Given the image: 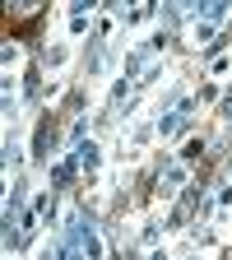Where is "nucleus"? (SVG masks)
Wrapping results in <instances>:
<instances>
[{
  "label": "nucleus",
  "mask_w": 232,
  "mask_h": 260,
  "mask_svg": "<svg viewBox=\"0 0 232 260\" xmlns=\"http://www.w3.org/2000/svg\"><path fill=\"white\" fill-rule=\"evenodd\" d=\"M181 190H190V162L162 158V168H158V195L172 200V195H181Z\"/></svg>",
  "instance_id": "1"
},
{
  "label": "nucleus",
  "mask_w": 232,
  "mask_h": 260,
  "mask_svg": "<svg viewBox=\"0 0 232 260\" xmlns=\"http://www.w3.org/2000/svg\"><path fill=\"white\" fill-rule=\"evenodd\" d=\"M88 260H107V242H103V233H97V223L93 218H84V228H79V242H75Z\"/></svg>",
  "instance_id": "2"
},
{
  "label": "nucleus",
  "mask_w": 232,
  "mask_h": 260,
  "mask_svg": "<svg viewBox=\"0 0 232 260\" xmlns=\"http://www.w3.org/2000/svg\"><path fill=\"white\" fill-rule=\"evenodd\" d=\"M75 162H79V172H84V177H97V172H103V144H97V140L75 144Z\"/></svg>",
  "instance_id": "3"
},
{
  "label": "nucleus",
  "mask_w": 232,
  "mask_h": 260,
  "mask_svg": "<svg viewBox=\"0 0 232 260\" xmlns=\"http://www.w3.org/2000/svg\"><path fill=\"white\" fill-rule=\"evenodd\" d=\"M153 130H158L162 140H168V135H177V130H190V121H186V116H181V112L172 107V112H162V116L153 121Z\"/></svg>",
  "instance_id": "4"
},
{
  "label": "nucleus",
  "mask_w": 232,
  "mask_h": 260,
  "mask_svg": "<svg viewBox=\"0 0 232 260\" xmlns=\"http://www.w3.org/2000/svg\"><path fill=\"white\" fill-rule=\"evenodd\" d=\"M227 14H232L227 0H209V5L200 10V19H205V23H214V28H218V23H227Z\"/></svg>",
  "instance_id": "5"
},
{
  "label": "nucleus",
  "mask_w": 232,
  "mask_h": 260,
  "mask_svg": "<svg viewBox=\"0 0 232 260\" xmlns=\"http://www.w3.org/2000/svg\"><path fill=\"white\" fill-rule=\"evenodd\" d=\"M149 19H153V5H135V10L121 14V28H140V23H149Z\"/></svg>",
  "instance_id": "6"
},
{
  "label": "nucleus",
  "mask_w": 232,
  "mask_h": 260,
  "mask_svg": "<svg viewBox=\"0 0 232 260\" xmlns=\"http://www.w3.org/2000/svg\"><path fill=\"white\" fill-rule=\"evenodd\" d=\"M214 32H218V28L200 19V23H195V28H190V38H195V47H200V51H209V38H214Z\"/></svg>",
  "instance_id": "7"
},
{
  "label": "nucleus",
  "mask_w": 232,
  "mask_h": 260,
  "mask_svg": "<svg viewBox=\"0 0 232 260\" xmlns=\"http://www.w3.org/2000/svg\"><path fill=\"white\" fill-rule=\"evenodd\" d=\"M200 153H205V140H186L177 158H181V162H190V168H195V162H200Z\"/></svg>",
  "instance_id": "8"
},
{
  "label": "nucleus",
  "mask_w": 232,
  "mask_h": 260,
  "mask_svg": "<svg viewBox=\"0 0 232 260\" xmlns=\"http://www.w3.org/2000/svg\"><path fill=\"white\" fill-rule=\"evenodd\" d=\"M162 233H168V228H162L158 218H149V223H144V233H140V242H144V246H158V237H162Z\"/></svg>",
  "instance_id": "9"
},
{
  "label": "nucleus",
  "mask_w": 232,
  "mask_h": 260,
  "mask_svg": "<svg viewBox=\"0 0 232 260\" xmlns=\"http://www.w3.org/2000/svg\"><path fill=\"white\" fill-rule=\"evenodd\" d=\"M0 60H5V70H14V65H23V47H19V42H5V51H0Z\"/></svg>",
  "instance_id": "10"
},
{
  "label": "nucleus",
  "mask_w": 232,
  "mask_h": 260,
  "mask_svg": "<svg viewBox=\"0 0 232 260\" xmlns=\"http://www.w3.org/2000/svg\"><path fill=\"white\" fill-rule=\"evenodd\" d=\"M88 23H93V10H88V14H70V38H84Z\"/></svg>",
  "instance_id": "11"
},
{
  "label": "nucleus",
  "mask_w": 232,
  "mask_h": 260,
  "mask_svg": "<svg viewBox=\"0 0 232 260\" xmlns=\"http://www.w3.org/2000/svg\"><path fill=\"white\" fill-rule=\"evenodd\" d=\"M214 205H218V214H227V209H232V181H223V186H218Z\"/></svg>",
  "instance_id": "12"
},
{
  "label": "nucleus",
  "mask_w": 232,
  "mask_h": 260,
  "mask_svg": "<svg viewBox=\"0 0 232 260\" xmlns=\"http://www.w3.org/2000/svg\"><path fill=\"white\" fill-rule=\"evenodd\" d=\"M38 260H65V242H47V246L38 251Z\"/></svg>",
  "instance_id": "13"
},
{
  "label": "nucleus",
  "mask_w": 232,
  "mask_h": 260,
  "mask_svg": "<svg viewBox=\"0 0 232 260\" xmlns=\"http://www.w3.org/2000/svg\"><path fill=\"white\" fill-rule=\"evenodd\" d=\"M65 56H70V51H65V47H51V51H47V65H51V70H56V65H65Z\"/></svg>",
  "instance_id": "14"
},
{
  "label": "nucleus",
  "mask_w": 232,
  "mask_h": 260,
  "mask_svg": "<svg viewBox=\"0 0 232 260\" xmlns=\"http://www.w3.org/2000/svg\"><path fill=\"white\" fill-rule=\"evenodd\" d=\"M149 260H172V255H168V246H153V251H149Z\"/></svg>",
  "instance_id": "15"
},
{
  "label": "nucleus",
  "mask_w": 232,
  "mask_h": 260,
  "mask_svg": "<svg viewBox=\"0 0 232 260\" xmlns=\"http://www.w3.org/2000/svg\"><path fill=\"white\" fill-rule=\"evenodd\" d=\"M186 260H200V255H186Z\"/></svg>",
  "instance_id": "16"
}]
</instances>
